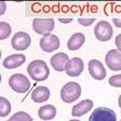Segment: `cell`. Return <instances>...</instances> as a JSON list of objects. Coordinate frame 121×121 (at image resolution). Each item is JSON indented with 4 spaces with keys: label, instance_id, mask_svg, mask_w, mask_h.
<instances>
[{
    "label": "cell",
    "instance_id": "6da1fadb",
    "mask_svg": "<svg viewBox=\"0 0 121 121\" xmlns=\"http://www.w3.org/2000/svg\"><path fill=\"white\" fill-rule=\"evenodd\" d=\"M27 73L34 81H44L50 75L48 65L42 60H36L29 63L27 66Z\"/></svg>",
    "mask_w": 121,
    "mask_h": 121
},
{
    "label": "cell",
    "instance_id": "7a4b0ae2",
    "mask_svg": "<svg viewBox=\"0 0 121 121\" xmlns=\"http://www.w3.org/2000/svg\"><path fill=\"white\" fill-rule=\"evenodd\" d=\"M81 95V88L77 82H68L60 90V98L65 103H73Z\"/></svg>",
    "mask_w": 121,
    "mask_h": 121
},
{
    "label": "cell",
    "instance_id": "3957f363",
    "mask_svg": "<svg viewBox=\"0 0 121 121\" xmlns=\"http://www.w3.org/2000/svg\"><path fill=\"white\" fill-rule=\"evenodd\" d=\"M9 86L16 93H26L30 89V82L23 73H14L9 79Z\"/></svg>",
    "mask_w": 121,
    "mask_h": 121
},
{
    "label": "cell",
    "instance_id": "277c9868",
    "mask_svg": "<svg viewBox=\"0 0 121 121\" xmlns=\"http://www.w3.org/2000/svg\"><path fill=\"white\" fill-rule=\"evenodd\" d=\"M54 20L52 17H37L33 21V29L42 36L50 35L54 29Z\"/></svg>",
    "mask_w": 121,
    "mask_h": 121
},
{
    "label": "cell",
    "instance_id": "5b68a950",
    "mask_svg": "<svg viewBox=\"0 0 121 121\" xmlns=\"http://www.w3.org/2000/svg\"><path fill=\"white\" fill-rule=\"evenodd\" d=\"M113 29L107 21H99L94 27V35L99 41H108L111 39Z\"/></svg>",
    "mask_w": 121,
    "mask_h": 121
},
{
    "label": "cell",
    "instance_id": "8992f818",
    "mask_svg": "<svg viewBox=\"0 0 121 121\" xmlns=\"http://www.w3.org/2000/svg\"><path fill=\"white\" fill-rule=\"evenodd\" d=\"M89 121H117V116L108 107H98L91 113Z\"/></svg>",
    "mask_w": 121,
    "mask_h": 121
},
{
    "label": "cell",
    "instance_id": "52a82bcc",
    "mask_svg": "<svg viewBox=\"0 0 121 121\" xmlns=\"http://www.w3.org/2000/svg\"><path fill=\"white\" fill-rule=\"evenodd\" d=\"M31 38L25 31H18L11 39V45L16 51H24L30 45Z\"/></svg>",
    "mask_w": 121,
    "mask_h": 121
},
{
    "label": "cell",
    "instance_id": "ba28073f",
    "mask_svg": "<svg viewBox=\"0 0 121 121\" xmlns=\"http://www.w3.org/2000/svg\"><path fill=\"white\" fill-rule=\"evenodd\" d=\"M39 44L43 52L50 53L60 48V39L57 36L50 34V35L43 36L39 41Z\"/></svg>",
    "mask_w": 121,
    "mask_h": 121
},
{
    "label": "cell",
    "instance_id": "9c48e42d",
    "mask_svg": "<svg viewBox=\"0 0 121 121\" xmlns=\"http://www.w3.org/2000/svg\"><path fill=\"white\" fill-rule=\"evenodd\" d=\"M105 62L112 71L121 70V52L119 50H110L106 54Z\"/></svg>",
    "mask_w": 121,
    "mask_h": 121
},
{
    "label": "cell",
    "instance_id": "30bf717a",
    "mask_svg": "<svg viewBox=\"0 0 121 121\" xmlns=\"http://www.w3.org/2000/svg\"><path fill=\"white\" fill-rule=\"evenodd\" d=\"M83 62L81 58L79 57H73L71 60H68V63L66 64L65 71L69 77H78L83 70Z\"/></svg>",
    "mask_w": 121,
    "mask_h": 121
},
{
    "label": "cell",
    "instance_id": "8fae6325",
    "mask_svg": "<svg viewBox=\"0 0 121 121\" xmlns=\"http://www.w3.org/2000/svg\"><path fill=\"white\" fill-rule=\"evenodd\" d=\"M89 73L95 80H103L106 77V69L98 60H91L89 62Z\"/></svg>",
    "mask_w": 121,
    "mask_h": 121
},
{
    "label": "cell",
    "instance_id": "7c38bea8",
    "mask_svg": "<svg viewBox=\"0 0 121 121\" xmlns=\"http://www.w3.org/2000/svg\"><path fill=\"white\" fill-rule=\"evenodd\" d=\"M26 57L24 54H12V55L8 56L3 60L2 62V66L4 68H8V69H13V68H17L20 66H22L23 64L25 63Z\"/></svg>",
    "mask_w": 121,
    "mask_h": 121
},
{
    "label": "cell",
    "instance_id": "4fadbf2b",
    "mask_svg": "<svg viewBox=\"0 0 121 121\" xmlns=\"http://www.w3.org/2000/svg\"><path fill=\"white\" fill-rule=\"evenodd\" d=\"M69 60V57L66 53H56L54 55L51 57L50 60V63L52 65L53 69L56 71H63L65 70V67H66V64L68 63Z\"/></svg>",
    "mask_w": 121,
    "mask_h": 121
},
{
    "label": "cell",
    "instance_id": "5bb4252c",
    "mask_svg": "<svg viewBox=\"0 0 121 121\" xmlns=\"http://www.w3.org/2000/svg\"><path fill=\"white\" fill-rule=\"evenodd\" d=\"M93 107V102L91 99H83L77 105H75L71 109V115L73 117H81L84 113L89 112Z\"/></svg>",
    "mask_w": 121,
    "mask_h": 121
},
{
    "label": "cell",
    "instance_id": "9a60e30c",
    "mask_svg": "<svg viewBox=\"0 0 121 121\" xmlns=\"http://www.w3.org/2000/svg\"><path fill=\"white\" fill-rule=\"evenodd\" d=\"M50 97V90L47 86H37L31 92V99L35 103H43Z\"/></svg>",
    "mask_w": 121,
    "mask_h": 121
},
{
    "label": "cell",
    "instance_id": "2e32d148",
    "mask_svg": "<svg viewBox=\"0 0 121 121\" xmlns=\"http://www.w3.org/2000/svg\"><path fill=\"white\" fill-rule=\"evenodd\" d=\"M86 41V36L82 33H75L67 42V48L70 51H76L80 49Z\"/></svg>",
    "mask_w": 121,
    "mask_h": 121
},
{
    "label": "cell",
    "instance_id": "e0dca14e",
    "mask_svg": "<svg viewBox=\"0 0 121 121\" xmlns=\"http://www.w3.org/2000/svg\"><path fill=\"white\" fill-rule=\"evenodd\" d=\"M38 116L41 120H52L56 116V108L53 105H43L38 110Z\"/></svg>",
    "mask_w": 121,
    "mask_h": 121
},
{
    "label": "cell",
    "instance_id": "ac0fdd59",
    "mask_svg": "<svg viewBox=\"0 0 121 121\" xmlns=\"http://www.w3.org/2000/svg\"><path fill=\"white\" fill-rule=\"evenodd\" d=\"M11 111V103L8 101L5 97L1 96L0 97V116L5 117L8 116Z\"/></svg>",
    "mask_w": 121,
    "mask_h": 121
},
{
    "label": "cell",
    "instance_id": "d6986e66",
    "mask_svg": "<svg viewBox=\"0 0 121 121\" xmlns=\"http://www.w3.org/2000/svg\"><path fill=\"white\" fill-rule=\"evenodd\" d=\"M12 27L9 23L7 22H0V40L7 39L11 35Z\"/></svg>",
    "mask_w": 121,
    "mask_h": 121
},
{
    "label": "cell",
    "instance_id": "ffe728a7",
    "mask_svg": "<svg viewBox=\"0 0 121 121\" xmlns=\"http://www.w3.org/2000/svg\"><path fill=\"white\" fill-rule=\"evenodd\" d=\"M9 121H33V118L25 111H17L9 119Z\"/></svg>",
    "mask_w": 121,
    "mask_h": 121
},
{
    "label": "cell",
    "instance_id": "44dd1931",
    "mask_svg": "<svg viewBox=\"0 0 121 121\" xmlns=\"http://www.w3.org/2000/svg\"><path fill=\"white\" fill-rule=\"evenodd\" d=\"M108 82L113 88H121V75L111 76L110 78H109Z\"/></svg>",
    "mask_w": 121,
    "mask_h": 121
},
{
    "label": "cell",
    "instance_id": "7402d4cb",
    "mask_svg": "<svg viewBox=\"0 0 121 121\" xmlns=\"http://www.w3.org/2000/svg\"><path fill=\"white\" fill-rule=\"evenodd\" d=\"M95 21L94 17H79L78 18V23L81 24L82 26H90L91 24H93V22Z\"/></svg>",
    "mask_w": 121,
    "mask_h": 121
},
{
    "label": "cell",
    "instance_id": "603a6c76",
    "mask_svg": "<svg viewBox=\"0 0 121 121\" xmlns=\"http://www.w3.org/2000/svg\"><path fill=\"white\" fill-rule=\"evenodd\" d=\"M115 43H116V45H117V48H118V50L121 52V34H119V35L116 37Z\"/></svg>",
    "mask_w": 121,
    "mask_h": 121
},
{
    "label": "cell",
    "instance_id": "cb8c5ba5",
    "mask_svg": "<svg viewBox=\"0 0 121 121\" xmlns=\"http://www.w3.org/2000/svg\"><path fill=\"white\" fill-rule=\"evenodd\" d=\"M112 22H113V24L116 25V27L121 28V18H113Z\"/></svg>",
    "mask_w": 121,
    "mask_h": 121
},
{
    "label": "cell",
    "instance_id": "d4e9b609",
    "mask_svg": "<svg viewBox=\"0 0 121 121\" xmlns=\"http://www.w3.org/2000/svg\"><path fill=\"white\" fill-rule=\"evenodd\" d=\"M58 21H60V23H69V22H71L73 21V18H58Z\"/></svg>",
    "mask_w": 121,
    "mask_h": 121
},
{
    "label": "cell",
    "instance_id": "484cf974",
    "mask_svg": "<svg viewBox=\"0 0 121 121\" xmlns=\"http://www.w3.org/2000/svg\"><path fill=\"white\" fill-rule=\"evenodd\" d=\"M1 7H2V10H1V12H0V14L2 15L3 13H4V11H5V3L3 2V1H2V2H1Z\"/></svg>",
    "mask_w": 121,
    "mask_h": 121
},
{
    "label": "cell",
    "instance_id": "4316f807",
    "mask_svg": "<svg viewBox=\"0 0 121 121\" xmlns=\"http://www.w3.org/2000/svg\"><path fill=\"white\" fill-rule=\"evenodd\" d=\"M118 103H119V107H120V109H121V94H120V96H119V99H118Z\"/></svg>",
    "mask_w": 121,
    "mask_h": 121
},
{
    "label": "cell",
    "instance_id": "83f0119b",
    "mask_svg": "<svg viewBox=\"0 0 121 121\" xmlns=\"http://www.w3.org/2000/svg\"><path fill=\"white\" fill-rule=\"evenodd\" d=\"M69 121H80V120H78V119H73V120H69Z\"/></svg>",
    "mask_w": 121,
    "mask_h": 121
},
{
    "label": "cell",
    "instance_id": "f1b7e54d",
    "mask_svg": "<svg viewBox=\"0 0 121 121\" xmlns=\"http://www.w3.org/2000/svg\"><path fill=\"white\" fill-rule=\"evenodd\" d=\"M120 121H121V120H120Z\"/></svg>",
    "mask_w": 121,
    "mask_h": 121
}]
</instances>
